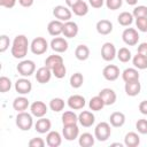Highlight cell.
Returning a JSON list of instances; mask_svg holds the SVG:
<instances>
[{"label":"cell","mask_w":147,"mask_h":147,"mask_svg":"<svg viewBox=\"0 0 147 147\" xmlns=\"http://www.w3.org/2000/svg\"><path fill=\"white\" fill-rule=\"evenodd\" d=\"M124 90H125V93H126L129 96H136V95H138V94L140 93V91H141V84L139 83V80L129 82V83H125Z\"/></svg>","instance_id":"cell-23"},{"label":"cell","mask_w":147,"mask_h":147,"mask_svg":"<svg viewBox=\"0 0 147 147\" xmlns=\"http://www.w3.org/2000/svg\"><path fill=\"white\" fill-rule=\"evenodd\" d=\"M122 39L127 46H136L139 41V33L133 28H126L122 33Z\"/></svg>","instance_id":"cell-6"},{"label":"cell","mask_w":147,"mask_h":147,"mask_svg":"<svg viewBox=\"0 0 147 147\" xmlns=\"http://www.w3.org/2000/svg\"><path fill=\"white\" fill-rule=\"evenodd\" d=\"M140 144V137L136 132H127L124 137V145L126 147H137Z\"/></svg>","instance_id":"cell-27"},{"label":"cell","mask_w":147,"mask_h":147,"mask_svg":"<svg viewBox=\"0 0 147 147\" xmlns=\"http://www.w3.org/2000/svg\"><path fill=\"white\" fill-rule=\"evenodd\" d=\"M29 106H30V102H29L28 98H25V96H23V95L15 98L14 101H13V108H14V110H16L17 113L25 111Z\"/></svg>","instance_id":"cell-24"},{"label":"cell","mask_w":147,"mask_h":147,"mask_svg":"<svg viewBox=\"0 0 147 147\" xmlns=\"http://www.w3.org/2000/svg\"><path fill=\"white\" fill-rule=\"evenodd\" d=\"M61 63H63V57L61 56V55H49L46 60H45V65L47 67V68H49L51 70L53 69V68H55L56 65H59V64H61Z\"/></svg>","instance_id":"cell-35"},{"label":"cell","mask_w":147,"mask_h":147,"mask_svg":"<svg viewBox=\"0 0 147 147\" xmlns=\"http://www.w3.org/2000/svg\"><path fill=\"white\" fill-rule=\"evenodd\" d=\"M122 79L125 83L139 80V71L137 68H126L122 72Z\"/></svg>","instance_id":"cell-25"},{"label":"cell","mask_w":147,"mask_h":147,"mask_svg":"<svg viewBox=\"0 0 147 147\" xmlns=\"http://www.w3.org/2000/svg\"><path fill=\"white\" fill-rule=\"evenodd\" d=\"M78 31H79V29H78L77 23H75V22H72V21L64 22L62 34H63L65 38H75V37L78 34Z\"/></svg>","instance_id":"cell-18"},{"label":"cell","mask_w":147,"mask_h":147,"mask_svg":"<svg viewBox=\"0 0 147 147\" xmlns=\"http://www.w3.org/2000/svg\"><path fill=\"white\" fill-rule=\"evenodd\" d=\"M111 146H119V147H122L123 145H122V144H119V142H115V144H111Z\"/></svg>","instance_id":"cell-54"},{"label":"cell","mask_w":147,"mask_h":147,"mask_svg":"<svg viewBox=\"0 0 147 147\" xmlns=\"http://www.w3.org/2000/svg\"><path fill=\"white\" fill-rule=\"evenodd\" d=\"M71 11L76 16H85L88 13V5L85 1L80 0L79 2H77L76 5H74L71 7Z\"/></svg>","instance_id":"cell-28"},{"label":"cell","mask_w":147,"mask_h":147,"mask_svg":"<svg viewBox=\"0 0 147 147\" xmlns=\"http://www.w3.org/2000/svg\"><path fill=\"white\" fill-rule=\"evenodd\" d=\"M111 134L110 124L107 122H100L94 129V137L99 141H106Z\"/></svg>","instance_id":"cell-3"},{"label":"cell","mask_w":147,"mask_h":147,"mask_svg":"<svg viewBox=\"0 0 147 147\" xmlns=\"http://www.w3.org/2000/svg\"><path fill=\"white\" fill-rule=\"evenodd\" d=\"M47 110H48V108L42 101H34L30 105V111L34 117H38V118L44 117L46 115Z\"/></svg>","instance_id":"cell-14"},{"label":"cell","mask_w":147,"mask_h":147,"mask_svg":"<svg viewBox=\"0 0 147 147\" xmlns=\"http://www.w3.org/2000/svg\"><path fill=\"white\" fill-rule=\"evenodd\" d=\"M132 63H133L134 68H137L138 70L147 69V56L137 53V55H134L132 59Z\"/></svg>","instance_id":"cell-33"},{"label":"cell","mask_w":147,"mask_h":147,"mask_svg":"<svg viewBox=\"0 0 147 147\" xmlns=\"http://www.w3.org/2000/svg\"><path fill=\"white\" fill-rule=\"evenodd\" d=\"M139 111L142 115H147V100H144L139 103Z\"/></svg>","instance_id":"cell-50"},{"label":"cell","mask_w":147,"mask_h":147,"mask_svg":"<svg viewBox=\"0 0 147 147\" xmlns=\"http://www.w3.org/2000/svg\"><path fill=\"white\" fill-rule=\"evenodd\" d=\"M45 141L42 138H32L31 140H29V146L30 147H44L45 146Z\"/></svg>","instance_id":"cell-46"},{"label":"cell","mask_w":147,"mask_h":147,"mask_svg":"<svg viewBox=\"0 0 147 147\" xmlns=\"http://www.w3.org/2000/svg\"><path fill=\"white\" fill-rule=\"evenodd\" d=\"M106 7L110 10H117L122 7L123 0H105Z\"/></svg>","instance_id":"cell-43"},{"label":"cell","mask_w":147,"mask_h":147,"mask_svg":"<svg viewBox=\"0 0 147 147\" xmlns=\"http://www.w3.org/2000/svg\"><path fill=\"white\" fill-rule=\"evenodd\" d=\"M132 15L134 18H139V17H147V6H137L134 7Z\"/></svg>","instance_id":"cell-41"},{"label":"cell","mask_w":147,"mask_h":147,"mask_svg":"<svg viewBox=\"0 0 147 147\" xmlns=\"http://www.w3.org/2000/svg\"><path fill=\"white\" fill-rule=\"evenodd\" d=\"M136 129L140 134H147V119L140 118L136 123Z\"/></svg>","instance_id":"cell-42"},{"label":"cell","mask_w":147,"mask_h":147,"mask_svg":"<svg viewBox=\"0 0 147 147\" xmlns=\"http://www.w3.org/2000/svg\"><path fill=\"white\" fill-rule=\"evenodd\" d=\"M94 139H95L94 136H92V134L88 133V132H85V133H83V134L79 136V138H78V144H79V146H82V147H91V146L94 145Z\"/></svg>","instance_id":"cell-32"},{"label":"cell","mask_w":147,"mask_h":147,"mask_svg":"<svg viewBox=\"0 0 147 147\" xmlns=\"http://www.w3.org/2000/svg\"><path fill=\"white\" fill-rule=\"evenodd\" d=\"M10 45V40L9 37L6 34H1L0 36V53H5Z\"/></svg>","instance_id":"cell-44"},{"label":"cell","mask_w":147,"mask_h":147,"mask_svg":"<svg viewBox=\"0 0 147 147\" xmlns=\"http://www.w3.org/2000/svg\"><path fill=\"white\" fill-rule=\"evenodd\" d=\"M116 56H117V59H118L121 62H123V63L129 62V61L131 60V57H132L130 49L126 48V47H122V48H119V49L117 51V55H116Z\"/></svg>","instance_id":"cell-37"},{"label":"cell","mask_w":147,"mask_h":147,"mask_svg":"<svg viewBox=\"0 0 147 147\" xmlns=\"http://www.w3.org/2000/svg\"><path fill=\"white\" fill-rule=\"evenodd\" d=\"M88 3L93 7V8H101L105 3V0H88Z\"/></svg>","instance_id":"cell-48"},{"label":"cell","mask_w":147,"mask_h":147,"mask_svg":"<svg viewBox=\"0 0 147 147\" xmlns=\"http://www.w3.org/2000/svg\"><path fill=\"white\" fill-rule=\"evenodd\" d=\"M138 53L141 54V55L147 56V42H141L138 46Z\"/></svg>","instance_id":"cell-49"},{"label":"cell","mask_w":147,"mask_h":147,"mask_svg":"<svg viewBox=\"0 0 147 147\" xmlns=\"http://www.w3.org/2000/svg\"><path fill=\"white\" fill-rule=\"evenodd\" d=\"M52 72H53V75H54L56 78L61 79V78H63V77L65 76V74H67V68H65V65H64L63 63H61V64L56 65L55 68H53V69H52Z\"/></svg>","instance_id":"cell-40"},{"label":"cell","mask_w":147,"mask_h":147,"mask_svg":"<svg viewBox=\"0 0 147 147\" xmlns=\"http://www.w3.org/2000/svg\"><path fill=\"white\" fill-rule=\"evenodd\" d=\"M51 127H52V122H51L48 118H45V117H40V118L36 122V124H34L36 131H37L38 133H40V134H44V133L49 132Z\"/></svg>","instance_id":"cell-20"},{"label":"cell","mask_w":147,"mask_h":147,"mask_svg":"<svg viewBox=\"0 0 147 147\" xmlns=\"http://www.w3.org/2000/svg\"><path fill=\"white\" fill-rule=\"evenodd\" d=\"M63 25L64 23L62 21H59V20H53L48 23L47 25V31L51 36L53 37H57L60 36L62 32H63Z\"/></svg>","instance_id":"cell-19"},{"label":"cell","mask_w":147,"mask_h":147,"mask_svg":"<svg viewBox=\"0 0 147 147\" xmlns=\"http://www.w3.org/2000/svg\"><path fill=\"white\" fill-rule=\"evenodd\" d=\"M49 46L55 53H64L68 49L69 44H68L67 39H64L62 37H55L54 39H52Z\"/></svg>","instance_id":"cell-12"},{"label":"cell","mask_w":147,"mask_h":147,"mask_svg":"<svg viewBox=\"0 0 147 147\" xmlns=\"http://www.w3.org/2000/svg\"><path fill=\"white\" fill-rule=\"evenodd\" d=\"M99 95L102 98V100H103V102H105L106 106H111V105H114L115 101H116V99H117V95H116L115 91H114L113 88H108V87L102 88V90L99 92Z\"/></svg>","instance_id":"cell-15"},{"label":"cell","mask_w":147,"mask_h":147,"mask_svg":"<svg viewBox=\"0 0 147 147\" xmlns=\"http://www.w3.org/2000/svg\"><path fill=\"white\" fill-rule=\"evenodd\" d=\"M10 88H11V80L6 76H1L0 77V92L6 93Z\"/></svg>","instance_id":"cell-39"},{"label":"cell","mask_w":147,"mask_h":147,"mask_svg":"<svg viewBox=\"0 0 147 147\" xmlns=\"http://www.w3.org/2000/svg\"><path fill=\"white\" fill-rule=\"evenodd\" d=\"M17 0H0V6L5 8H13Z\"/></svg>","instance_id":"cell-47"},{"label":"cell","mask_w":147,"mask_h":147,"mask_svg":"<svg viewBox=\"0 0 147 147\" xmlns=\"http://www.w3.org/2000/svg\"><path fill=\"white\" fill-rule=\"evenodd\" d=\"M136 25L139 31L147 32V17H139L136 18Z\"/></svg>","instance_id":"cell-45"},{"label":"cell","mask_w":147,"mask_h":147,"mask_svg":"<svg viewBox=\"0 0 147 147\" xmlns=\"http://www.w3.org/2000/svg\"><path fill=\"white\" fill-rule=\"evenodd\" d=\"M75 56L79 61H85L90 57V48L86 45H78L75 49Z\"/></svg>","instance_id":"cell-29"},{"label":"cell","mask_w":147,"mask_h":147,"mask_svg":"<svg viewBox=\"0 0 147 147\" xmlns=\"http://www.w3.org/2000/svg\"><path fill=\"white\" fill-rule=\"evenodd\" d=\"M102 76L109 82H114L119 77V68L115 64H108L102 70Z\"/></svg>","instance_id":"cell-13"},{"label":"cell","mask_w":147,"mask_h":147,"mask_svg":"<svg viewBox=\"0 0 147 147\" xmlns=\"http://www.w3.org/2000/svg\"><path fill=\"white\" fill-rule=\"evenodd\" d=\"M49 108L54 113H59V111L63 110V108H64V100L61 99V98H53L49 101Z\"/></svg>","instance_id":"cell-36"},{"label":"cell","mask_w":147,"mask_h":147,"mask_svg":"<svg viewBox=\"0 0 147 147\" xmlns=\"http://www.w3.org/2000/svg\"><path fill=\"white\" fill-rule=\"evenodd\" d=\"M117 55V52H116V48H115V45L113 42H105L101 47V57L109 62V61H113Z\"/></svg>","instance_id":"cell-8"},{"label":"cell","mask_w":147,"mask_h":147,"mask_svg":"<svg viewBox=\"0 0 147 147\" xmlns=\"http://www.w3.org/2000/svg\"><path fill=\"white\" fill-rule=\"evenodd\" d=\"M52 75H53L52 70L49 68H47L46 65H44V67H41V68H39L37 70V72H36V79L40 84H46V83H48L51 80Z\"/></svg>","instance_id":"cell-17"},{"label":"cell","mask_w":147,"mask_h":147,"mask_svg":"<svg viewBox=\"0 0 147 147\" xmlns=\"http://www.w3.org/2000/svg\"><path fill=\"white\" fill-rule=\"evenodd\" d=\"M77 122H78V115L75 111L68 110V111H64L62 114V123H63V125L77 124Z\"/></svg>","instance_id":"cell-31"},{"label":"cell","mask_w":147,"mask_h":147,"mask_svg":"<svg viewBox=\"0 0 147 147\" xmlns=\"http://www.w3.org/2000/svg\"><path fill=\"white\" fill-rule=\"evenodd\" d=\"M84 83V77L80 72H75L70 77V86L74 88H79Z\"/></svg>","instance_id":"cell-38"},{"label":"cell","mask_w":147,"mask_h":147,"mask_svg":"<svg viewBox=\"0 0 147 147\" xmlns=\"http://www.w3.org/2000/svg\"><path fill=\"white\" fill-rule=\"evenodd\" d=\"M62 134H63V138H64L65 140L72 141V140H75V139L78 138V136H79V129H78L77 124L63 125Z\"/></svg>","instance_id":"cell-11"},{"label":"cell","mask_w":147,"mask_h":147,"mask_svg":"<svg viewBox=\"0 0 147 147\" xmlns=\"http://www.w3.org/2000/svg\"><path fill=\"white\" fill-rule=\"evenodd\" d=\"M18 74L23 77H30L36 71V63L32 60H22L16 67Z\"/></svg>","instance_id":"cell-4"},{"label":"cell","mask_w":147,"mask_h":147,"mask_svg":"<svg viewBox=\"0 0 147 147\" xmlns=\"http://www.w3.org/2000/svg\"><path fill=\"white\" fill-rule=\"evenodd\" d=\"M109 123L114 127H121L125 123V115L121 111H114L109 116Z\"/></svg>","instance_id":"cell-26"},{"label":"cell","mask_w":147,"mask_h":147,"mask_svg":"<svg viewBox=\"0 0 147 147\" xmlns=\"http://www.w3.org/2000/svg\"><path fill=\"white\" fill-rule=\"evenodd\" d=\"M78 122L82 126L84 127H90L94 124L95 122V116L92 114V111L88 110H83L79 115H78Z\"/></svg>","instance_id":"cell-16"},{"label":"cell","mask_w":147,"mask_h":147,"mask_svg":"<svg viewBox=\"0 0 147 147\" xmlns=\"http://www.w3.org/2000/svg\"><path fill=\"white\" fill-rule=\"evenodd\" d=\"M53 15L56 20L59 21H62V22H68L70 21L71 18V15H72V11L68 8V6H62V5H59V6H55L53 8Z\"/></svg>","instance_id":"cell-7"},{"label":"cell","mask_w":147,"mask_h":147,"mask_svg":"<svg viewBox=\"0 0 147 147\" xmlns=\"http://www.w3.org/2000/svg\"><path fill=\"white\" fill-rule=\"evenodd\" d=\"M125 2L127 5H130V6H136L137 2H138V0H125Z\"/></svg>","instance_id":"cell-53"},{"label":"cell","mask_w":147,"mask_h":147,"mask_svg":"<svg viewBox=\"0 0 147 147\" xmlns=\"http://www.w3.org/2000/svg\"><path fill=\"white\" fill-rule=\"evenodd\" d=\"M32 114H29L26 111H21L16 116V126L22 131H29L33 125Z\"/></svg>","instance_id":"cell-2"},{"label":"cell","mask_w":147,"mask_h":147,"mask_svg":"<svg viewBox=\"0 0 147 147\" xmlns=\"http://www.w3.org/2000/svg\"><path fill=\"white\" fill-rule=\"evenodd\" d=\"M68 102V106L70 109L72 110H79V109H83L85 107V98L83 95H79V94H74V95H70L67 100Z\"/></svg>","instance_id":"cell-10"},{"label":"cell","mask_w":147,"mask_h":147,"mask_svg":"<svg viewBox=\"0 0 147 147\" xmlns=\"http://www.w3.org/2000/svg\"><path fill=\"white\" fill-rule=\"evenodd\" d=\"M95 29H96L98 33H100L102 36H107L113 31V23L108 20H100L96 22Z\"/></svg>","instance_id":"cell-21"},{"label":"cell","mask_w":147,"mask_h":147,"mask_svg":"<svg viewBox=\"0 0 147 147\" xmlns=\"http://www.w3.org/2000/svg\"><path fill=\"white\" fill-rule=\"evenodd\" d=\"M133 15L132 13H129V11H122L118 16H117V21L118 23L122 25V26H129L132 24L133 22Z\"/></svg>","instance_id":"cell-34"},{"label":"cell","mask_w":147,"mask_h":147,"mask_svg":"<svg viewBox=\"0 0 147 147\" xmlns=\"http://www.w3.org/2000/svg\"><path fill=\"white\" fill-rule=\"evenodd\" d=\"M46 144L49 147H59L62 144V137L57 131H49L46 137Z\"/></svg>","instance_id":"cell-22"},{"label":"cell","mask_w":147,"mask_h":147,"mask_svg":"<svg viewBox=\"0 0 147 147\" xmlns=\"http://www.w3.org/2000/svg\"><path fill=\"white\" fill-rule=\"evenodd\" d=\"M30 49L33 54L36 55H41L44 53H46V51L48 49V42L45 38L42 37H37L34 38L31 44H30Z\"/></svg>","instance_id":"cell-5"},{"label":"cell","mask_w":147,"mask_h":147,"mask_svg":"<svg viewBox=\"0 0 147 147\" xmlns=\"http://www.w3.org/2000/svg\"><path fill=\"white\" fill-rule=\"evenodd\" d=\"M105 106L106 105H105L102 98L99 94L95 95V96H93V98H91V100L88 102V107H90V109L92 111H100V110H102V108Z\"/></svg>","instance_id":"cell-30"},{"label":"cell","mask_w":147,"mask_h":147,"mask_svg":"<svg viewBox=\"0 0 147 147\" xmlns=\"http://www.w3.org/2000/svg\"><path fill=\"white\" fill-rule=\"evenodd\" d=\"M33 2H34V0H18V3H20L22 7H25V8L31 7V6L33 5Z\"/></svg>","instance_id":"cell-51"},{"label":"cell","mask_w":147,"mask_h":147,"mask_svg":"<svg viewBox=\"0 0 147 147\" xmlns=\"http://www.w3.org/2000/svg\"><path fill=\"white\" fill-rule=\"evenodd\" d=\"M15 90L21 95L29 94L32 90V83L28 78H20L15 83Z\"/></svg>","instance_id":"cell-9"},{"label":"cell","mask_w":147,"mask_h":147,"mask_svg":"<svg viewBox=\"0 0 147 147\" xmlns=\"http://www.w3.org/2000/svg\"><path fill=\"white\" fill-rule=\"evenodd\" d=\"M79 1H80V0H65V5H67L68 7H70V8H71L74 5H76V3H77V2H79Z\"/></svg>","instance_id":"cell-52"},{"label":"cell","mask_w":147,"mask_h":147,"mask_svg":"<svg viewBox=\"0 0 147 147\" xmlns=\"http://www.w3.org/2000/svg\"><path fill=\"white\" fill-rule=\"evenodd\" d=\"M29 46H30V44H29V40H28L26 36H24V34L16 36L13 40V45H11V48H10L13 57H15V59L25 57Z\"/></svg>","instance_id":"cell-1"}]
</instances>
